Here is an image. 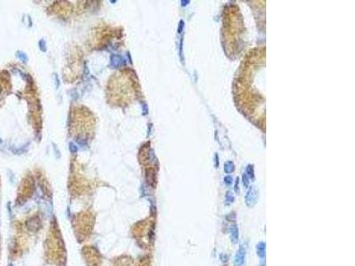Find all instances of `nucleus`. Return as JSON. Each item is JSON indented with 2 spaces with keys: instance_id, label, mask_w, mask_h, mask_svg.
<instances>
[{
  "instance_id": "0eeeda50",
  "label": "nucleus",
  "mask_w": 355,
  "mask_h": 266,
  "mask_svg": "<svg viewBox=\"0 0 355 266\" xmlns=\"http://www.w3.org/2000/svg\"><path fill=\"white\" fill-rule=\"evenodd\" d=\"M243 185H244V186L248 187L249 186V177H247L246 175H243Z\"/></svg>"
},
{
  "instance_id": "39448f33",
  "label": "nucleus",
  "mask_w": 355,
  "mask_h": 266,
  "mask_svg": "<svg viewBox=\"0 0 355 266\" xmlns=\"http://www.w3.org/2000/svg\"><path fill=\"white\" fill-rule=\"evenodd\" d=\"M234 196L233 195V193L231 192L226 193V195H225V202H226V204L230 205V204L234 202Z\"/></svg>"
},
{
  "instance_id": "f257e3e1",
  "label": "nucleus",
  "mask_w": 355,
  "mask_h": 266,
  "mask_svg": "<svg viewBox=\"0 0 355 266\" xmlns=\"http://www.w3.org/2000/svg\"><path fill=\"white\" fill-rule=\"evenodd\" d=\"M246 255H247L246 245L243 244V245L240 246L239 249L237 250L236 255L234 256V266H245V264H246Z\"/></svg>"
},
{
  "instance_id": "20e7f679",
  "label": "nucleus",
  "mask_w": 355,
  "mask_h": 266,
  "mask_svg": "<svg viewBox=\"0 0 355 266\" xmlns=\"http://www.w3.org/2000/svg\"><path fill=\"white\" fill-rule=\"evenodd\" d=\"M257 254L259 256L260 258H265V254H266V244L265 242H259L257 245Z\"/></svg>"
},
{
  "instance_id": "9d476101",
  "label": "nucleus",
  "mask_w": 355,
  "mask_h": 266,
  "mask_svg": "<svg viewBox=\"0 0 355 266\" xmlns=\"http://www.w3.org/2000/svg\"><path fill=\"white\" fill-rule=\"evenodd\" d=\"M1 92H2V87L0 86V94H1Z\"/></svg>"
},
{
  "instance_id": "1a4fd4ad",
  "label": "nucleus",
  "mask_w": 355,
  "mask_h": 266,
  "mask_svg": "<svg viewBox=\"0 0 355 266\" xmlns=\"http://www.w3.org/2000/svg\"><path fill=\"white\" fill-rule=\"evenodd\" d=\"M247 170H248L249 175L251 177H254V171H253V168H252V166H249L248 169H247Z\"/></svg>"
},
{
  "instance_id": "6e6552de",
  "label": "nucleus",
  "mask_w": 355,
  "mask_h": 266,
  "mask_svg": "<svg viewBox=\"0 0 355 266\" xmlns=\"http://www.w3.org/2000/svg\"><path fill=\"white\" fill-rule=\"evenodd\" d=\"M232 181H233V179H232V177L230 176H227V177H225V183L227 186H230L232 184Z\"/></svg>"
},
{
  "instance_id": "f03ea898",
  "label": "nucleus",
  "mask_w": 355,
  "mask_h": 266,
  "mask_svg": "<svg viewBox=\"0 0 355 266\" xmlns=\"http://www.w3.org/2000/svg\"><path fill=\"white\" fill-rule=\"evenodd\" d=\"M257 198H258V193L254 189V187H251L249 192L247 193V195L245 197V202L248 207H253L255 204L257 203Z\"/></svg>"
},
{
  "instance_id": "423d86ee",
  "label": "nucleus",
  "mask_w": 355,
  "mask_h": 266,
  "mask_svg": "<svg viewBox=\"0 0 355 266\" xmlns=\"http://www.w3.org/2000/svg\"><path fill=\"white\" fill-rule=\"evenodd\" d=\"M234 164L232 163V162H227V163H225V172H227V173H231V172H233L234 171Z\"/></svg>"
},
{
  "instance_id": "7ed1b4c3",
  "label": "nucleus",
  "mask_w": 355,
  "mask_h": 266,
  "mask_svg": "<svg viewBox=\"0 0 355 266\" xmlns=\"http://www.w3.org/2000/svg\"><path fill=\"white\" fill-rule=\"evenodd\" d=\"M229 231H230V238H231L232 241L234 243L238 242V240H239V229H238L236 225H233L230 227Z\"/></svg>"
}]
</instances>
